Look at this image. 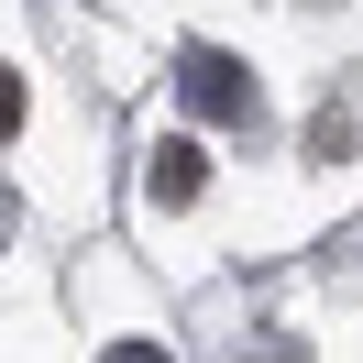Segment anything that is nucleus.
<instances>
[{
  "mask_svg": "<svg viewBox=\"0 0 363 363\" xmlns=\"http://www.w3.org/2000/svg\"><path fill=\"white\" fill-rule=\"evenodd\" d=\"M11 133H23V77L0 67V143H11Z\"/></svg>",
  "mask_w": 363,
  "mask_h": 363,
  "instance_id": "3",
  "label": "nucleus"
},
{
  "mask_svg": "<svg viewBox=\"0 0 363 363\" xmlns=\"http://www.w3.org/2000/svg\"><path fill=\"white\" fill-rule=\"evenodd\" d=\"M177 89H187L199 121H253V77H242V55H220V45H187Z\"/></svg>",
  "mask_w": 363,
  "mask_h": 363,
  "instance_id": "1",
  "label": "nucleus"
},
{
  "mask_svg": "<svg viewBox=\"0 0 363 363\" xmlns=\"http://www.w3.org/2000/svg\"><path fill=\"white\" fill-rule=\"evenodd\" d=\"M143 177H155V199L177 209V199H199V177H209V155H199V143H155V165H143Z\"/></svg>",
  "mask_w": 363,
  "mask_h": 363,
  "instance_id": "2",
  "label": "nucleus"
}]
</instances>
